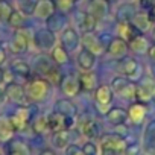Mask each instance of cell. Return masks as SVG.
I'll return each mask as SVG.
<instances>
[{
  "label": "cell",
  "instance_id": "6da1fadb",
  "mask_svg": "<svg viewBox=\"0 0 155 155\" xmlns=\"http://www.w3.org/2000/svg\"><path fill=\"white\" fill-rule=\"evenodd\" d=\"M26 96L31 102H43L50 94V82L46 78H34L26 85Z\"/></svg>",
  "mask_w": 155,
  "mask_h": 155
},
{
  "label": "cell",
  "instance_id": "7a4b0ae2",
  "mask_svg": "<svg viewBox=\"0 0 155 155\" xmlns=\"http://www.w3.org/2000/svg\"><path fill=\"white\" fill-rule=\"evenodd\" d=\"M111 88L116 94H119L120 97L131 101L135 99V93H137V85L126 76H116L111 81Z\"/></svg>",
  "mask_w": 155,
  "mask_h": 155
},
{
  "label": "cell",
  "instance_id": "3957f363",
  "mask_svg": "<svg viewBox=\"0 0 155 155\" xmlns=\"http://www.w3.org/2000/svg\"><path fill=\"white\" fill-rule=\"evenodd\" d=\"M125 147H126V141L119 134H107L101 138V149L104 155L123 153Z\"/></svg>",
  "mask_w": 155,
  "mask_h": 155
},
{
  "label": "cell",
  "instance_id": "277c9868",
  "mask_svg": "<svg viewBox=\"0 0 155 155\" xmlns=\"http://www.w3.org/2000/svg\"><path fill=\"white\" fill-rule=\"evenodd\" d=\"M29 34L26 29L20 28V29H15V34L9 43V50L14 53V55H20V53H25L29 47Z\"/></svg>",
  "mask_w": 155,
  "mask_h": 155
},
{
  "label": "cell",
  "instance_id": "5b68a950",
  "mask_svg": "<svg viewBox=\"0 0 155 155\" xmlns=\"http://www.w3.org/2000/svg\"><path fill=\"white\" fill-rule=\"evenodd\" d=\"M34 44L40 50H50L56 46V37L55 32L49 29H40L34 35Z\"/></svg>",
  "mask_w": 155,
  "mask_h": 155
},
{
  "label": "cell",
  "instance_id": "8992f818",
  "mask_svg": "<svg viewBox=\"0 0 155 155\" xmlns=\"http://www.w3.org/2000/svg\"><path fill=\"white\" fill-rule=\"evenodd\" d=\"M81 44V37L78 34L76 29L73 28H65L62 31V35H61V46L68 52V53H73L78 50Z\"/></svg>",
  "mask_w": 155,
  "mask_h": 155
},
{
  "label": "cell",
  "instance_id": "52a82bcc",
  "mask_svg": "<svg viewBox=\"0 0 155 155\" xmlns=\"http://www.w3.org/2000/svg\"><path fill=\"white\" fill-rule=\"evenodd\" d=\"M73 18L78 25V28H79L84 32H93L96 29V18L88 12V11H74L73 14Z\"/></svg>",
  "mask_w": 155,
  "mask_h": 155
},
{
  "label": "cell",
  "instance_id": "ba28073f",
  "mask_svg": "<svg viewBox=\"0 0 155 155\" xmlns=\"http://www.w3.org/2000/svg\"><path fill=\"white\" fill-rule=\"evenodd\" d=\"M31 116H32V111H31L29 107H20L9 116V119H11L15 131H21L31 122Z\"/></svg>",
  "mask_w": 155,
  "mask_h": 155
},
{
  "label": "cell",
  "instance_id": "9c48e42d",
  "mask_svg": "<svg viewBox=\"0 0 155 155\" xmlns=\"http://www.w3.org/2000/svg\"><path fill=\"white\" fill-rule=\"evenodd\" d=\"M47 122H49V129L56 132V131H61V129H68L73 125L74 117H65V116L53 111L52 114L47 116Z\"/></svg>",
  "mask_w": 155,
  "mask_h": 155
},
{
  "label": "cell",
  "instance_id": "30bf717a",
  "mask_svg": "<svg viewBox=\"0 0 155 155\" xmlns=\"http://www.w3.org/2000/svg\"><path fill=\"white\" fill-rule=\"evenodd\" d=\"M119 71L122 73V76L135 78V76H138L140 64L132 56H123V59H120V62H119Z\"/></svg>",
  "mask_w": 155,
  "mask_h": 155
},
{
  "label": "cell",
  "instance_id": "8fae6325",
  "mask_svg": "<svg viewBox=\"0 0 155 155\" xmlns=\"http://www.w3.org/2000/svg\"><path fill=\"white\" fill-rule=\"evenodd\" d=\"M5 94L6 97L14 102V104H18V105H23L26 101H28V96H26V90L25 87H21L20 84H15V82H11L6 85L5 88Z\"/></svg>",
  "mask_w": 155,
  "mask_h": 155
},
{
  "label": "cell",
  "instance_id": "7c38bea8",
  "mask_svg": "<svg viewBox=\"0 0 155 155\" xmlns=\"http://www.w3.org/2000/svg\"><path fill=\"white\" fill-rule=\"evenodd\" d=\"M113 96H114V91L110 85H99L96 88V93H94V97H96V102L99 105V108L102 110V113L107 114L108 110H105V107H108L111 102H113Z\"/></svg>",
  "mask_w": 155,
  "mask_h": 155
},
{
  "label": "cell",
  "instance_id": "4fadbf2b",
  "mask_svg": "<svg viewBox=\"0 0 155 155\" xmlns=\"http://www.w3.org/2000/svg\"><path fill=\"white\" fill-rule=\"evenodd\" d=\"M81 43L85 49H88L90 52H93L94 55H99L104 52V44H102V40L93 34V32H84L82 34V38H81Z\"/></svg>",
  "mask_w": 155,
  "mask_h": 155
},
{
  "label": "cell",
  "instance_id": "5bb4252c",
  "mask_svg": "<svg viewBox=\"0 0 155 155\" xmlns=\"http://www.w3.org/2000/svg\"><path fill=\"white\" fill-rule=\"evenodd\" d=\"M87 11H88L96 20H102V18H105V17L108 15V12H110V3H108V0H90Z\"/></svg>",
  "mask_w": 155,
  "mask_h": 155
},
{
  "label": "cell",
  "instance_id": "9a60e30c",
  "mask_svg": "<svg viewBox=\"0 0 155 155\" xmlns=\"http://www.w3.org/2000/svg\"><path fill=\"white\" fill-rule=\"evenodd\" d=\"M128 49H129V44L126 43V40L120 38V37H116L111 40V43L108 44V55L110 56H114V58H123L126 53H128Z\"/></svg>",
  "mask_w": 155,
  "mask_h": 155
},
{
  "label": "cell",
  "instance_id": "2e32d148",
  "mask_svg": "<svg viewBox=\"0 0 155 155\" xmlns=\"http://www.w3.org/2000/svg\"><path fill=\"white\" fill-rule=\"evenodd\" d=\"M153 96H155V82L153 81L144 79L141 85H137L135 99H138V102H149Z\"/></svg>",
  "mask_w": 155,
  "mask_h": 155
},
{
  "label": "cell",
  "instance_id": "e0dca14e",
  "mask_svg": "<svg viewBox=\"0 0 155 155\" xmlns=\"http://www.w3.org/2000/svg\"><path fill=\"white\" fill-rule=\"evenodd\" d=\"M61 90L65 96L68 97H73L76 96L78 93L81 91V84H79V79H78L76 76H65L62 78V81H61Z\"/></svg>",
  "mask_w": 155,
  "mask_h": 155
},
{
  "label": "cell",
  "instance_id": "ac0fdd59",
  "mask_svg": "<svg viewBox=\"0 0 155 155\" xmlns=\"http://www.w3.org/2000/svg\"><path fill=\"white\" fill-rule=\"evenodd\" d=\"M76 61H78V65H79L82 70H91L96 64V55L93 52H90L88 49L82 47L79 50V53H78Z\"/></svg>",
  "mask_w": 155,
  "mask_h": 155
},
{
  "label": "cell",
  "instance_id": "d6986e66",
  "mask_svg": "<svg viewBox=\"0 0 155 155\" xmlns=\"http://www.w3.org/2000/svg\"><path fill=\"white\" fill-rule=\"evenodd\" d=\"M67 25V17L64 15V12L58 11V12H53L49 18H46V26L49 31L52 32H59L64 29V26Z\"/></svg>",
  "mask_w": 155,
  "mask_h": 155
},
{
  "label": "cell",
  "instance_id": "ffe728a7",
  "mask_svg": "<svg viewBox=\"0 0 155 155\" xmlns=\"http://www.w3.org/2000/svg\"><path fill=\"white\" fill-rule=\"evenodd\" d=\"M55 3H53V0H38L37 5H35V11L34 14L38 17V18H49L53 12H55Z\"/></svg>",
  "mask_w": 155,
  "mask_h": 155
},
{
  "label": "cell",
  "instance_id": "44dd1931",
  "mask_svg": "<svg viewBox=\"0 0 155 155\" xmlns=\"http://www.w3.org/2000/svg\"><path fill=\"white\" fill-rule=\"evenodd\" d=\"M15 132V128L9 117L0 116V143H8Z\"/></svg>",
  "mask_w": 155,
  "mask_h": 155
},
{
  "label": "cell",
  "instance_id": "7402d4cb",
  "mask_svg": "<svg viewBox=\"0 0 155 155\" xmlns=\"http://www.w3.org/2000/svg\"><path fill=\"white\" fill-rule=\"evenodd\" d=\"M78 79H79V84H81V90H84V91H93L97 85V78H96L94 71H91V70H84Z\"/></svg>",
  "mask_w": 155,
  "mask_h": 155
},
{
  "label": "cell",
  "instance_id": "603a6c76",
  "mask_svg": "<svg viewBox=\"0 0 155 155\" xmlns=\"http://www.w3.org/2000/svg\"><path fill=\"white\" fill-rule=\"evenodd\" d=\"M117 37L123 38V40H131L135 35H140L141 32L131 23V21H117Z\"/></svg>",
  "mask_w": 155,
  "mask_h": 155
},
{
  "label": "cell",
  "instance_id": "cb8c5ba5",
  "mask_svg": "<svg viewBox=\"0 0 155 155\" xmlns=\"http://www.w3.org/2000/svg\"><path fill=\"white\" fill-rule=\"evenodd\" d=\"M55 111L65 117H74L78 113V108L70 99H59L55 102Z\"/></svg>",
  "mask_w": 155,
  "mask_h": 155
},
{
  "label": "cell",
  "instance_id": "d4e9b609",
  "mask_svg": "<svg viewBox=\"0 0 155 155\" xmlns=\"http://www.w3.org/2000/svg\"><path fill=\"white\" fill-rule=\"evenodd\" d=\"M144 116H146V107L143 102H135L128 110V119L132 123H140L144 119Z\"/></svg>",
  "mask_w": 155,
  "mask_h": 155
},
{
  "label": "cell",
  "instance_id": "484cf974",
  "mask_svg": "<svg viewBox=\"0 0 155 155\" xmlns=\"http://www.w3.org/2000/svg\"><path fill=\"white\" fill-rule=\"evenodd\" d=\"M107 120L113 125H123L128 120V111L123 108H111L107 111Z\"/></svg>",
  "mask_w": 155,
  "mask_h": 155
},
{
  "label": "cell",
  "instance_id": "4316f807",
  "mask_svg": "<svg viewBox=\"0 0 155 155\" xmlns=\"http://www.w3.org/2000/svg\"><path fill=\"white\" fill-rule=\"evenodd\" d=\"M131 23L143 34V32H146V31L150 28L152 20H150L149 14H146V12H138V14H134V17L131 18Z\"/></svg>",
  "mask_w": 155,
  "mask_h": 155
},
{
  "label": "cell",
  "instance_id": "83f0119b",
  "mask_svg": "<svg viewBox=\"0 0 155 155\" xmlns=\"http://www.w3.org/2000/svg\"><path fill=\"white\" fill-rule=\"evenodd\" d=\"M52 143H53V146L56 149H65L70 144V132H68V129H61V131L53 132Z\"/></svg>",
  "mask_w": 155,
  "mask_h": 155
},
{
  "label": "cell",
  "instance_id": "f1b7e54d",
  "mask_svg": "<svg viewBox=\"0 0 155 155\" xmlns=\"http://www.w3.org/2000/svg\"><path fill=\"white\" fill-rule=\"evenodd\" d=\"M53 68H56V65H55L53 59H49L47 56H40V58L37 59V62H35V70H37L40 74H43L44 78H46Z\"/></svg>",
  "mask_w": 155,
  "mask_h": 155
},
{
  "label": "cell",
  "instance_id": "f546056e",
  "mask_svg": "<svg viewBox=\"0 0 155 155\" xmlns=\"http://www.w3.org/2000/svg\"><path fill=\"white\" fill-rule=\"evenodd\" d=\"M129 47H131V50H134L135 53H147V50H149V43H147V40L140 34V35H135L134 38L129 40Z\"/></svg>",
  "mask_w": 155,
  "mask_h": 155
},
{
  "label": "cell",
  "instance_id": "4dcf8cb0",
  "mask_svg": "<svg viewBox=\"0 0 155 155\" xmlns=\"http://www.w3.org/2000/svg\"><path fill=\"white\" fill-rule=\"evenodd\" d=\"M81 131H82V134L85 135V137H96L97 135V123H96V120L94 119H90V117H85V119H82L81 120Z\"/></svg>",
  "mask_w": 155,
  "mask_h": 155
},
{
  "label": "cell",
  "instance_id": "1f68e13d",
  "mask_svg": "<svg viewBox=\"0 0 155 155\" xmlns=\"http://www.w3.org/2000/svg\"><path fill=\"white\" fill-rule=\"evenodd\" d=\"M8 153L9 155H29V147L21 140H9Z\"/></svg>",
  "mask_w": 155,
  "mask_h": 155
},
{
  "label": "cell",
  "instance_id": "d6a6232c",
  "mask_svg": "<svg viewBox=\"0 0 155 155\" xmlns=\"http://www.w3.org/2000/svg\"><path fill=\"white\" fill-rule=\"evenodd\" d=\"M134 14H135L134 6L131 3H123L117 9V21H131Z\"/></svg>",
  "mask_w": 155,
  "mask_h": 155
},
{
  "label": "cell",
  "instance_id": "836d02e7",
  "mask_svg": "<svg viewBox=\"0 0 155 155\" xmlns=\"http://www.w3.org/2000/svg\"><path fill=\"white\" fill-rule=\"evenodd\" d=\"M11 71L15 73V74H18V76H21V78H29L31 73H32V68L25 61H14L11 64Z\"/></svg>",
  "mask_w": 155,
  "mask_h": 155
},
{
  "label": "cell",
  "instance_id": "e575fe53",
  "mask_svg": "<svg viewBox=\"0 0 155 155\" xmlns=\"http://www.w3.org/2000/svg\"><path fill=\"white\" fill-rule=\"evenodd\" d=\"M52 59L55 64L58 65H62V64H67L68 62V52L62 47V46H55L52 49Z\"/></svg>",
  "mask_w": 155,
  "mask_h": 155
},
{
  "label": "cell",
  "instance_id": "d590c367",
  "mask_svg": "<svg viewBox=\"0 0 155 155\" xmlns=\"http://www.w3.org/2000/svg\"><path fill=\"white\" fill-rule=\"evenodd\" d=\"M32 128L37 134H44L49 129V122H47V116H37L32 122Z\"/></svg>",
  "mask_w": 155,
  "mask_h": 155
},
{
  "label": "cell",
  "instance_id": "8d00e7d4",
  "mask_svg": "<svg viewBox=\"0 0 155 155\" xmlns=\"http://www.w3.org/2000/svg\"><path fill=\"white\" fill-rule=\"evenodd\" d=\"M23 23H25V14L21 11H12V14L8 20V25L14 29H20V28H23Z\"/></svg>",
  "mask_w": 155,
  "mask_h": 155
},
{
  "label": "cell",
  "instance_id": "74e56055",
  "mask_svg": "<svg viewBox=\"0 0 155 155\" xmlns=\"http://www.w3.org/2000/svg\"><path fill=\"white\" fill-rule=\"evenodd\" d=\"M144 143L147 146H152L155 144V119L150 120L144 129Z\"/></svg>",
  "mask_w": 155,
  "mask_h": 155
},
{
  "label": "cell",
  "instance_id": "f35d334b",
  "mask_svg": "<svg viewBox=\"0 0 155 155\" xmlns=\"http://www.w3.org/2000/svg\"><path fill=\"white\" fill-rule=\"evenodd\" d=\"M12 8L8 2H0V21H3V23H8L11 14H12Z\"/></svg>",
  "mask_w": 155,
  "mask_h": 155
},
{
  "label": "cell",
  "instance_id": "ab89813d",
  "mask_svg": "<svg viewBox=\"0 0 155 155\" xmlns=\"http://www.w3.org/2000/svg\"><path fill=\"white\" fill-rule=\"evenodd\" d=\"M53 3H55V8H58V11H61V12L70 11L74 5L73 0H53Z\"/></svg>",
  "mask_w": 155,
  "mask_h": 155
},
{
  "label": "cell",
  "instance_id": "60d3db41",
  "mask_svg": "<svg viewBox=\"0 0 155 155\" xmlns=\"http://www.w3.org/2000/svg\"><path fill=\"white\" fill-rule=\"evenodd\" d=\"M81 149L85 155H97V144L94 141H87Z\"/></svg>",
  "mask_w": 155,
  "mask_h": 155
},
{
  "label": "cell",
  "instance_id": "b9f144b4",
  "mask_svg": "<svg viewBox=\"0 0 155 155\" xmlns=\"http://www.w3.org/2000/svg\"><path fill=\"white\" fill-rule=\"evenodd\" d=\"M140 8L146 14L152 12L155 9V0H140Z\"/></svg>",
  "mask_w": 155,
  "mask_h": 155
},
{
  "label": "cell",
  "instance_id": "7bdbcfd3",
  "mask_svg": "<svg viewBox=\"0 0 155 155\" xmlns=\"http://www.w3.org/2000/svg\"><path fill=\"white\" fill-rule=\"evenodd\" d=\"M138 153H140V146L138 144L126 146L125 150H123V155H138Z\"/></svg>",
  "mask_w": 155,
  "mask_h": 155
},
{
  "label": "cell",
  "instance_id": "ee69618b",
  "mask_svg": "<svg viewBox=\"0 0 155 155\" xmlns=\"http://www.w3.org/2000/svg\"><path fill=\"white\" fill-rule=\"evenodd\" d=\"M5 61H6V50L2 47V44H0V65L5 64Z\"/></svg>",
  "mask_w": 155,
  "mask_h": 155
},
{
  "label": "cell",
  "instance_id": "f6af8a7d",
  "mask_svg": "<svg viewBox=\"0 0 155 155\" xmlns=\"http://www.w3.org/2000/svg\"><path fill=\"white\" fill-rule=\"evenodd\" d=\"M5 82H6V73H5L2 68H0V87H2Z\"/></svg>",
  "mask_w": 155,
  "mask_h": 155
},
{
  "label": "cell",
  "instance_id": "bcb514c9",
  "mask_svg": "<svg viewBox=\"0 0 155 155\" xmlns=\"http://www.w3.org/2000/svg\"><path fill=\"white\" fill-rule=\"evenodd\" d=\"M147 55H149V58H150L152 61H155V44H153L152 47H149V50H147Z\"/></svg>",
  "mask_w": 155,
  "mask_h": 155
},
{
  "label": "cell",
  "instance_id": "7dc6e473",
  "mask_svg": "<svg viewBox=\"0 0 155 155\" xmlns=\"http://www.w3.org/2000/svg\"><path fill=\"white\" fill-rule=\"evenodd\" d=\"M40 155H55V153H53L52 150H44V152H41Z\"/></svg>",
  "mask_w": 155,
  "mask_h": 155
},
{
  "label": "cell",
  "instance_id": "c3c4849f",
  "mask_svg": "<svg viewBox=\"0 0 155 155\" xmlns=\"http://www.w3.org/2000/svg\"><path fill=\"white\" fill-rule=\"evenodd\" d=\"M150 68H152V76L155 78V61H152V67Z\"/></svg>",
  "mask_w": 155,
  "mask_h": 155
},
{
  "label": "cell",
  "instance_id": "681fc988",
  "mask_svg": "<svg viewBox=\"0 0 155 155\" xmlns=\"http://www.w3.org/2000/svg\"><path fill=\"white\" fill-rule=\"evenodd\" d=\"M73 2H74V3H78V2H79V0H73Z\"/></svg>",
  "mask_w": 155,
  "mask_h": 155
},
{
  "label": "cell",
  "instance_id": "f907efd6",
  "mask_svg": "<svg viewBox=\"0 0 155 155\" xmlns=\"http://www.w3.org/2000/svg\"><path fill=\"white\" fill-rule=\"evenodd\" d=\"M150 155H155V150H153V152H152V153H150Z\"/></svg>",
  "mask_w": 155,
  "mask_h": 155
},
{
  "label": "cell",
  "instance_id": "816d5d0a",
  "mask_svg": "<svg viewBox=\"0 0 155 155\" xmlns=\"http://www.w3.org/2000/svg\"><path fill=\"white\" fill-rule=\"evenodd\" d=\"M153 38H155V31H153Z\"/></svg>",
  "mask_w": 155,
  "mask_h": 155
}]
</instances>
